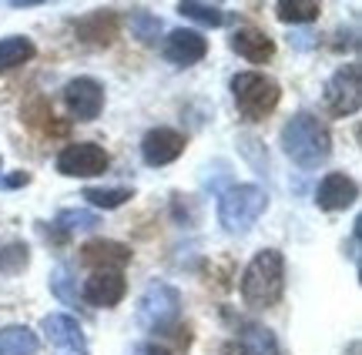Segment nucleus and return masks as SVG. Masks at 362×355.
<instances>
[{
	"label": "nucleus",
	"instance_id": "f257e3e1",
	"mask_svg": "<svg viewBox=\"0 0 362 355\" xmlns=\"http://www.w3.org/2000/svg\"><path fill=\"white\" fill-rule=\"evenodd\" d=\"M282 151L296 161L298 168H319L329 161L332 155V134H329V124L319 121L315 114H296L282 124Z\"/></svg>",
	"mask_w": 362,
	"mask_h": 355
},
{
	"label": "nucleus",
	"instance_id": "f03ea898",
	"mask_svg": "<svg viewBox=\"0 0 362 355\" xmlns=\"http://www.w3.org/2000/svg\"><path fill=\"white\" fill-rule=\"evenodd\" d=\"M285 291V255L279 248H262L242 272V299L252 308L279 305Z\"/></svg>",
	"mask_w": 362,
	"mask_h": 355
},
{
	"label": "nucleus",
	"instance_id": "7ed1b4c3",
	"mask_svg": "<svg viewBox=\"0 0 362 355\" xmlns=\"http://www.w3.org/2000/svg\"><path fill=\"white\" fill-rule=\"evenodd\" d=\"M269 208V195L259 184H232L218 198V222L228 235H245Z\"/></svg>",
	"mask_w": 362,
	"mask_h": 355
},
{
	"label": "nucleus",
	"instance_id": "20e7f679",
	"mask_svg": "<svg viewBox=\"0 0 362 355\" xmlns=\"http://www.w3.org/2000/svg\"><path fill=\"white\" fill-rule=\"evenodd\" d=\"M232 97L235 107L245 121H265L279 107V97H282V88L279 80L269 78V74H259V71H242L232 78Z\"/></svg>",
	"mask_w": 362,
	"mask_h": 355
},
{
	"label": "nucleus",
	"instance_id": "39448f33",
	"mask_svg": "<svg viewBox=\"0 0 362 355\" xmlns=\"http://www.w3.org/2000/svg\"><path fill=\"white\" fill-rule=\"evenodd\" d=\"M181 318V291L168 282H151L138 299V325L151 335H168L178 329Z\"/></svg>",
	"mask_w": 362,
	"mask_h": 355
},
{
	"label": "nucleus",
	"instance_id": "423d86ee",
	"mask_svg": "<svg viewBox=\"0 0 362 355\" xmlns=\"http://www.w3.org/2000/svg\"><path fill=\"white\" fill-rule=\"evenodd\" d=\"M362 104V71L359 64L339 67L325 84V107L332 118H349Z\"/></svg>",
	"mask_w": 362,
	"mask_h": 355
},
{
	"label": "nucleus",
	"instance_id": "0eeeda50",
	"mask_svg": "<svg viewBox=\"0 0 362 355\" xmlns=\"http://www.w3.org/2000/svg\"><path fill=\"white\" fill-rule=\"evenodd\" d=\"M107 164H111L107 151L94 141H74L57 155V172L67 178H94L107 172Z\"/></svg>",
	"mask_w": 362,
	"mask_h": 355
},
{
	"label": "nucleus",
	"instance_id": "6e6552de",
	"mask_svg": "<svg viewBox=\"0 0 362 355\" xmlns=\"http://www.w3.org/2000/svg\"><path fill=\"white\" fill-rule=\"evenodd\" d=\"M64 104L74 121H94L104 107V88L94 78H74L64 88Z\"/></svg>",
	"mask_w": 362,
	"mask_h": 355
},
{
	"label": "nucleus",
	"instance_id": "1a4fd4ad",
	"mask_svg": "<svg viewBox=\"0 0 362 355\" xmlns=\"http://www.w3.org/2000/svg\"><path fill=\"white\" fill-rule=\"evenodd\" d=\"M185 134L175 131V128H151V131L141 138V158L144 164L151 168H165L171 161H178L185 155Z\"/></svg>",
	"mask_w": 362,
	"mask_h": 355
},
{
	"label": "nucleus",
	"instance_id": "9d476101",
	"mask_svg": "<svg viewBox=\"0 0 362 355\" xmlns=\"http://www.w3.org/2000/svg\"><path fill=\"white\" fill-rule=\"evenodd\" d=\"M161 54H165V61L175 64V67H192L208 54V40H205L202 30H188V27H181V30H171L168 37H165Z\"/></svg>",
	"mask_w": 362,
	"mask_h": 355
},
{
	"label": "nucleus",
	"instance_id": "9b49d317",
	"mask_svg": "<svg viewBox=\"0 0 362 355\" xmlns=\"http://www.w3.org/2000/svg\"><path fill=\"white\" fill-rule=\"evenodd\" d=\"M359 198V184L356 178H349L346 172H332L325 174L319 188H315V205L322 211H342V208H352Z\"/></svg>",
	"mask_w": 362,
	"mask_h": 355
},
{
	"label": "nucleus",
	"instance_id": "f8f14e48",
	"mask_svg": "<svg viewBox=\"0 0 362 355\" xmlns=\"http://www.w3.org/2000/svg\"><path fill=\"white\" fill-rule=\"evenodd\" d=\"M124 278L121 272H94V275L84 282V289H81V299L94 308H115L121 299H124Z\"/></svg>",
	"mask_w": 362,
	"mask_h": 355
},
{
	"label": "nucleus",
	"instance_id": "ddd939ff",
	"mask_svg": "<svg viewBox=\"0 0 362 355\" xmlns=\"http://www.w3.org/2000/svg\"><path fill=\"white\" fill-rule=\"evenodd\" d=\"M81 262L90 265L94 272H121L131 262V248L121 241H107V238H94L81 248Z\"/></svg>",
	"mask_w": 362,
	"mask_h": 355
},
{
	"label": "nucleus",
	"instance_id": "4468645a",
	"mask_svg": "<svg viewBox=\"0 0 362 355\" xmlns=\"http://www.w3.org/2000/svg\"><path fill=\"white\" fill-rule=\"evenodd\" d=\"M40 332H44V339H47L54 349H67V352H84V342H88L78 318L61 315V312L44 315V322H40Z\"/></svg>",
	"mask_w": 362,
	"mask_h": 355
},
{
	"label": "nucleus",
	"instance_id": "2eb2a0df",
	"mask_svg": "<svg viewBox=\"0 0 362 355\" xmlns=\"http://www.w3.org/2000/svg\"><path fill=\"white\" fill-rule=\"evenodd\" d=\"M232 51L238 57H245L248 64H265L275 54V40L262 27H238L232 34Z\"/></svg>",
	"mask_w": 362,
	"mask_h": 355
},
{
	"label": "nucleus",
	"instance_id": "dca6fc26",
	"mask_svg": "<svg viewBox=\"0 0 362 355\" xmlns=\"http://www.w3.org/2000/svg\"><path fill=\"white\" fill-rule=\"evenodd\" d=\"M238 342H242V355H282L275 332H272L269 325H259V322H248V325H242Z\"/></svg>",
	"mask_w": 362,
	"mask_h": 355
},
{
	"label": "nucleus",
	"instance_id": "f3484780",
	"mask_svg": "<svg viewBox=\"0 0 362 355\" xmlns=\"http://www.w3.org/2000/svg\"><path fill=\"white\" fill-rule=\"evenodd\" d=\"M40 339L27 325H4L0 329V355H37Z\"/></svg>",
	"mask_w": 362,
	"mask_h": 355
},
{
	"label": "nucleus",
	"instance_id": "a211bd4d",
	"mask_svg": "<svg viewBox=\"0 0 362 355\" xmlns=\"http://www.w3.org/2000/svg\"><path fill=\"white\" fill-rule=\"evenodd\" d=\"M34 40L24 37V34H11V37H0V71H13V67L34 61Z\"/></svg>",
	"mask_w": 362,
	"mask_h": 355
},
{
	"label": "nucleus",
	"instance_id": "6ab92c4d",
	"mask_svg": "<svg viewBox=\"0 0 362 355\" xmlns=\"http://www.w3.org/2000/svg\"><path fill=\"white\" fill-rule=\"evenodd\" d=\"M78 34L81 40H88V44H111L117 34V20H115V13H90V17H84L78 24Z\"/></svg>",
	"mask_w": 362,
	"mask_h": 355
},
{
	"label": "nucleus",
	"instance_id": "aec40b11",
	"mask_svg": "<svg viewBox=\"0 0 362 355\" xmlns=\"http://www.w3.org/2000/svg\"><path fill=\"white\" fill-rule=\"evenodd\" d=\"M319 13H322L319 0H279L275 4V17L282 24H309V20H319Z\"/></svg>",
	"mask_w": 362,
	"mask_h": 355
},
{
	"label": "nucleus",
	"instance_id": "412c9836",
	"mask_svg": "<svg viewBox=\"0 0 362 355\" xmlns=\"http://www.w3.org/2000/svg\"><path fill=\"white\" fill-rule=\"evenodd\" d=\"M178 13L188 17V20H198V24H205V27H218L221 20H225V11H221L218 4H205V0H181Z\"/></svg>",
	"mask_w": 362,
	"mask_h": 355
},
{
	"label": "nucleus",
	"instance_id": "4be33fe9",
	"mask_svg": "<svg viewBox=\"0 0 362 355\" xmlns=\"http://www.w3.org/2000/svg\"><path fill=\"white\" fill-rule=\"evenodd\" d=\"M81 198H88V205H94V208L111 211V208H121L131 198V191L128 188H84Z\"/></svg>",
	"mask_w": 362,
	"mask_h": 355
},
{
	"label": "nucleus",
	"instance_id": "5701e85b",
	"mask_svg": "<svg viewBox=\"0 0 362 355\" xmlns=\"http://www.w3.org/2000/svg\"><path fill=\"white\" fill-rule=\"evenodd\" d=\"M27 262H30V248L21 245V241L0 248V275H17V272L27 268Z\"/></svg>",
	"mask_w": 362,
	"mask_h": 355
},
{
	"label": "nucleus",
	"instance_id": "b1692460",
	"mask_svg": "<svg viewBox=\"0 0 362 355\" xmlns=\"http://www.w3.org/2000/svg\"><path fill=\"white\" fill-rule=\"evenodd\" d=\"M131 34L141 40V44H155L158 34H161V20L148 11H134L131 13Z\"/></svg>",
	"mask_w": 362,
	"mask_h": 355
},
{
	"label": "nucleus",
	"instance_id": "393cba45",
	"mask_svg": "<svg viewBox=\"0 0 362 355\" xmlns=\"http://www.w3.org/2000/svg\"><path fill=\"white\" fill-rule=\"evenodd\" d=\"M57 224H61L64 231H88V228L98 224V215H94V211L71 208V211H61V215H57Z\"/></svg>",
	"mask_w": 362,
	"mask_h": 355
},
{
	"label": "nucleus",
	"instance_id": "a878e982",
	"mask_svg": "<svg viewBox=\"0 0 362 355\" xmlns=\"http://www.w3.org/2000/svg\"><path fill=\"white\" fill-rule=\"evenodd\" d=\"M131 355H175V352L165 349V345H158V342H141V345L131 349Z\"/></svg>",
	"mask_w": 362,
	"mask_h": 355
},
{
	"label": "nucleus",
	"instance_id": "bb28decb",
	"mask_svg": "<svg viewBox=\"0 0 362 355\" xmlns=\"http://www.w3.org/2000/svg\"><path fill=\"white\" fill-rule=\"evenodd\" d=\"M27 181H30V174L27 172H17V174H11V178H0L4 188H21V184H27Z\"/></svg>",
	"mask_w": 362,
	"mask_h": 355
}]
</instances>
